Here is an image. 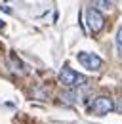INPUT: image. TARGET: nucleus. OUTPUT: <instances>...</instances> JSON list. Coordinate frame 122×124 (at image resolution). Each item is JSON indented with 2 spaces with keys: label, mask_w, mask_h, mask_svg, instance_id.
Segmentation results:
<instances>
[{
  "label": "nucleus",
  "mask_w": 122,
  "mask_h": 124,
  "mask_svg": "<svg viewBox=\"0 0 122 124\" xmlns=\"http://www.w3.org/2000/svg\"><path fill=\"white\" fill-rule=\"evenodd\" d=\"M59 82L63 86L75 90L78 86H84V84L88 82V78L84 77V75H80V73H76V71H73L71 67H63L61 73H59Z\"/></svg>",
  "instance_id": "f257e3e1"
},
{
  "label": "nucleus",
  "mask_w": 122,
  "mask_h": 124,
  "mask_svg": "<svg viewBox=\"0 0 122 124\" xmlns=\"http://www.w3.org/2000/svg\"><path fill=\"white\" fill-rule=\"evenodd\" d=\"M61 101L63 103H69V105H75L76 103V92L75 90H67V92L61 93Z\"/></svg>",
  "instance_id": "39448f33"
},
{
  "label": "nucleus",
  "mask_w": 122,
  "mask_h": 124,
  "mask_svg": "<svg viewBox=\"0 0 122 124\" xmlns=\"http://www.w3.org/2000/svg\"><path fill=\"white\" fill-rule=\"evenodd\" d=\"M2 27H4V21H0V29H2Z\"/></svg>",
  "instance_id": "1a4fd4ad"
},
{
  "label": "nucleus",
  "mask_w": 122,
  "mask_h": 124,
  "mask_svg": "<svg viewBox=\"0 0 122 124\" xmlns=\"http://www.w3.org/2000/svg\"><path fill=\"white\" fill-rule=\"evenodd\" d=\"M0 10H4V12H8V14H12V10H10L8 6H4V4H0Z\"/></svg>",
  "instance_id": "6e6552de"
},
{
  "label": "nucleus",
  "mask_w": 122,
  "mask_h": 124,
  "mask_svg": "<svg viewBox=\"0 0 122 124\" xmlns=\"http://www.w3.org/2000/svg\"><path fill=\"white\" fill-rule=\"evenodd\" d=\"M86 23H88V27H90L92 32H99L103 29V25H105V19L101 16V12L90 8V10L86 12Z\"/></svg>",
  "instance_id": "7ed1b4c3"
},
{
  "label": "nucleus",
  "mask_w": 122,
  "mask_h": 124,
  "mask_svg": "<svg viewBox=\"0 0 122 124\" xmlns=\"http://www.w3.org/2000/svg\"><path fill=\"white\" fill-rule=\"evenodd\" d=\"M116 48H118V52H120V55H122V27L116 32Z\"/></svg>",
  "instance_id": "423d86ee"
},
{
  "label": "nucleus",
  "mask_w": 122,
  "mask_h": 124,
  "mask_svg": "<svg viewBox=\"0 0 122 124\" xmlns=\"http://www.w3.org/2000/svg\"><path fill=\"white\" fill-rule=\"evenodd\" d=\"M76 59L82 63L86 69H90V71H97V69H101V57H97L95 54H90V52H80L78 55H76Z\"/></svg>",
  "instance_id": "20e7f679"
},
{
  "label": "nucleus",
  "mask_w": 122,
  "mask_h": 124,
  "mask_svg": "<svg viewBox=\"0 0 122 124\" xmlns=\"http://www.w3.org/2000/svg\"><path fill=\"white\" fill-rule=\"evenodd\" d=\"M114 107H116V111H118V113H122V97H118V99H116Z\"/></svg>",
  "instance_id": "0eeeda50"
},
{
  "label": "nucleus",
  "mask_w": 122,
  "mask_h": 124,
  "mask_svg": "<svg viewBox=\"0 0 122 124\" xmlns=\"http://www.w3.org/2000/svg\"><path fill=\"white\" fill-rule=\"evenodd\" d=\"M90 109H92L93 115H99V116H101V115L111 113V111L114 109V103H113L109 97H105V95H99V97H95V99L92 101Z\"/></svg>",
  "instance_id": "f03ea898"
}]
</instances>
